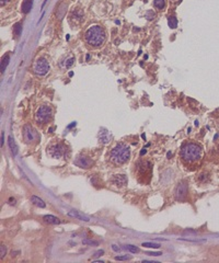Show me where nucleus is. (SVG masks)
I'll return each mask as SVG.
<instances>
[{
    "mask_svg": "<svg viewBox=\"0 0 219 263\" xmlns=\"http://www.w3.org/2000/svg\"><path fill=\"white\" fill-rule=\"evenodd\" d=\"M136 175L139 182L147 183L150 181L152 175V163L149 160H140L136 163Z\"/></svg>",
    "mask_w": 219,
    "mask_h": 263,
    "instance_id": "20e7f679",
    "label": "nucleus"
},
{
    "mask_svg": "<svg viewBox=\"0 0 219 263\" xmlns=\"http://www.w3.org/2000/svg\"><path fill=\"white\" fill-rule=\"evenodd\" d=\"M154 6L156 7L157 9L161 10V9L164 8V6H165V2H164V0H154Z\"/></svg>",
    "mask_w": 219,
    "mask_h": 263,
    "instance_id": "5701e85b",
    "label": "nucleus"
},
{
    "mask_svg": "<svg viewBox=\"0 0 219 263\" xmlns=\"http://www.w3.org/2000/svg\"><path fill=\"white\" fill-rule=\"evenodd\" d=\"M33 73L36 76H45L50 70V64L45 58H39L33 65Z\"/></svg>",
    "mask_w": 219,
    "mask_h": 263,
    "instance_id": "0eeeda50",
    "label": "nucleus"
},
{
    "mask_svg": "<svg viewBox=\"0 0 219 263\" xmlns=\"http://www.w3.org/2000/svg\"><path fill=\"white\" fill-rule=\"evenodd\" d=\"M187 193H188V185L185 181H181L179 182V184L176 185V188H175V191H174V195H175V198L177 201H184L187 196Z\"/></svg>",
    "mask_w": 219,
    "mask_h": 263,
    "instance_id": "6e6552de",
    "label": "nucleus"
},
{
    "mask_svg": "<svg viewBox=\"0 0 219 263\" xmlns=\"http://www.w3.org/2000/svg\"><path fill=\"white\" fill-rule=\"evenodd\" d=\"M131 158V149L125 144H118L110 152V160L114 166H122Z\"/></svg>",
    "mask_w": 219,
    "mask_h": 263,
    "instance_id": "7ed1b4c3",
    "label": "nucleus"
},
{
    "mask_svg": "<svg viewBox=\"0 0 219 263\" xmlns=\"http://www.w3.org/2000/svg\"><path fill=\"white\" fill-rule=\"evenodd\" d=\"M73 19H75V21H77L78 23H80V22L84 20V12H82L80 9L73 10L70 14V20H73Z\"/></svg>",
    "mask_w": 219,
    "mask_h": 263,
    "instance_id": "f8f14e48",
    "label": "nucleus"
},
{
    "mask_svg": "<svg viewBox=\"0 0 219 263\" xmlns=\"http://www.w3.org/2000/svg\"><path fill=\"white\" fill-rule=\"evenodd\" d=\"M9 62H10V56H9L8 54L5 55L2 57V59H1V64H0V68H1V73H5L6 70V68H7V66H8Z\"/></svg>",
    "mask_w": 219,
    "mask_h": 263,
    "instance_id": "a211bd4d",
    "label": "nucleus"
},
{
    "mask_svg": "<svg viewBox=\"0 0 219 263\" xmlns=\"http://www.w3.org/2000/svg\"><path fill=\"white\" fill-rule=\"evenodd\" d=\"M180 158L187 168L196 166L202 158V147L196 143L184 144L180 151Z\"/></svg>",
    "mask_w": 219,
    "mask_h": 263,
    "instance_id": "f257e3e1",
    "label": "nucleus"
},
{
    "mask_svg": "<svg viewBox=\"0 0 219 263\" xmlns=\"http://www.w3.org/2000/svg\"><path fill=\"white\" fill-rule=\"evenodd\" d=\"M8 144H9V147H10L11 151H12L13 156H17L18 155V146H17L16 141L13 139L12 136H9L8 137Z\"/></svg>",
    "mask_w": 219,
    "mask_h": 263,
    "instance_id": "f3484780",
    "label": "nucleus"
},
{
    "mask_svg": "<svg viewBox=\"0 0 219 263\" xmlns=\"http://www.w3.org/2000/svg\"><path fill=\"white\" fill-rule=\"evenodd\" d=\"M100 141H101L103 144L109 143L110 137H109V135H107L106 130H103V132H101V134H100Z\"/></svg>",
    "mask_w": 219,
    "mask_h": 263,
    "instance_id": "aec40b11",
    "label": "nucleus"
},
{
    "mask_svg": "<svg viewBox=\"0 0 219 263\" xmlns=\"http://www.w3.org/2000/svg\"><path fill=\"white\" fill-rule=\"evenodd\" d=\"M53 116V111L48 105H41L35 113V122L37 124H45L50 122Z\"/></svg>",
    "mask_w": 219,
    "mask_h": 263,
    "instance_id": "423d86ee",
    "label": "nucleus"
},
{
    "mask_svg": "<svg viewBox=\"0 0 219 263\" xmlns=\"http://www.w3.org/2000/svg\"><path fill=\"white\" fill-rule=\"evenodd\" d=\"M9 204H10V205H14V204H16V200H14V198H10V200H9Z\"/></svg>",
    "mask_w": 219,
    "mask_h": 263,
    "instance_id": "f704fd0d",
    "label": "nucleus"
},
{
    "mask_svg": "<svg viewBox=\"0 0 219 263\" xmlns=\"http://www.w3.org/2000/svg\"><path fill=\"white\" fill-rule=\"evenodd\" d=\"M141 246L143 248H152V249H158L160 247L159 243H154V242H143Z\"/></svg>",
    "mask_w": 219,
    "mask_h": 263,
    "instance_id": "4be33fe9",
    "label": "nucleus"
},
{
    "mask_svg": "<svg viewBox=\"0 0 219 263\" xmlns=\"http://www.w3.org/2000/svg\"><path fill=\"white\" fill-rule=\"evenodd\" d=\"M84 39L89 46L100 47L106 41V33L101 25L90 26L84 33Z\"/></svg>",
    "mask_w": 219,
    "mask_h": 263,
    "instance_id": "f03ea898",
    "label": "nucleus"
},
{
    "mask_svg": "<svg viewBox=\"0 0 219 263\" xmlns=\"http://www.w3.org/2000/svg\"><path fill=\"white\" fill-rule=\"evenodd\" d=\"M0 249H1V255H0V258L3 259V257L6 255V252H7V250H6V246H5V245H1Z\"/></svg>",
    "mask_w": 219,
    "mask_h": 263,
    "instance_id": "c85d7f7f",
    "label": "nucleus"
},
{
    "mask_svg": "<svg viewBox=\"0 0 219 263\" xmlns=\"http://www.w3.org/2000/svg\"><path fill=\"white\" fill-rule=\"evenodd\" d=\"M23 137L26 143H32L37 138V134L31 125H25L23 127Z\"/></svg>",
    "mask_w": 219,
    "mask_h": 263,
    "instance_id": "1a4fd4ad",
    "label": "nucleus"
},
{
    "mask_svg": "<svg viewBox=\"0 0 219 263\" xmlns=\"http://www.w3.org/2000/svg\"><path fill=\"white\" fill-rule=\"evenodd\" d=\"M73 126H76V122H73L72 124H70V125L68 126V128H71V127H73Z\"/></svg>",
    "mask_w": 219,
    "mask_h": 263,
    "instance_id": "e433bc0d",
    "label": "nucleus"
},
{
    "mask_svg": "<svg viewBox=\"0 0 219 263\" xmlns=\"http://www.w3.org/2000/svg\"><path fill=\"white\" fill-rule=\"evenodd\" d=\"M82 243L84 245H92V246H98L99 245V242L98 241H94V240H82Z\"/></svg>",
    "mask_w": 219,
    "mask_h": 263,
    "instance_id": "393cba45",
    "label": "nucleus"
},
{
    "mask_svg": "<svg viewBox=\"0 0 219 263\" xmlns=\"http://www.w3.org/2000/svg\"><path fill=\"white\" fill-rule=\"evenodd\" d=\"M75 164H77L78 167L80 168H84V169H88L90 168L93 164V161H92L91 159L88 158V157H84V156H79L78 158L76 159V161H75Z\"/></svg>",
    "mask_w": 219,
    "mask_h": 263,
    "instance_id": "9d476101",
    "label": "nucleus"
},
{
    "mask_svg": "<svg viewBox=\"0 0 219 263\" xmlns=\"http://www.w3.org/2000/svg\"><path fill=\"white\" fill-rule=\"evenodd\" d=\"M131 255H122V257H115L116 261H125V260H131Z\"/></svg>",
    "mask_w": 219,
    "mask_h": 263,
    "instance_id": "a878e982",
    "label": "nucleus"
},
{
    "mask_svg": "<svg viewBox=\"0 0 219 263\" xmlns=\"http://www.w3.org/2000/svg\"><path fill=\"white\" fill-rule=\"evenodd\" d=\"M73 62H75V58H73V57H71V58H69L68 60H66L65 67H67V68H68V67H70V66L73 64Z\"/></svg>",
    "mask_w": 219,
    "mask_h": 263,
    "instance_id": "cd10ccee",
    "label": "nucleus"
},
{
    "mask_svg": "<svg viewBox=\"0 0 219 263\" xmlns=\"http://www.w3.org/2000/svg\"><path fill=\"white\" fill-rule=\"evenodd\" d=\"M3 143H5V132H1V147L3 146Z\"/></svg>",
    "mask_w": 219,
    "mask_h": 263,
    "instance_id": "72a5a7b5",
    "label": "nucleus"
},
{
    "mask_svg": "<svg viewBox=\"0 0 219 263\" xmlns=\"http://www.w3.org/2000/svg\"><path fill=\"white\" fill-rule=\"evenodd\" d=\"M112 183L116 186H125L127 184V178L124 175H114V177L112 178Z\"/></svg>",
    "mask_w": 219,
    "mask_h": 263,
    "instance_id": "9b49d317",
    "label": "nucleus"
},
{
    "mask_svg": "<svg viewBox=\"0 0 219 263\" xmlns=\"http://www.w3.org/2000/svg\"><path fill=\"white\" fill-rule=\"evenodd\" d=\"M11 0H0V5H1V7H3V6H6L7 3L10 2Z\"/></svg>",
    "mask_w": 219,
    "mask_h": 263,
    "instance_id": "7c9ffc66",
    "label": "nucleus"
},
{
    "mask_svg": "<svg viewBox=\"0 0 219 263\" xmlns=\"http://www.w3.org/2000/svg\"><path fill=\"white\" fill-rule=\"evenodd\" d=\"M146 254H148V255H154V257H159V255L162 254V252H147Z\"/></svg>",
    "mask_w": 219,
    "mask_h": 263,
    "instance_id": "c756f323",
    "label": "nucleus"
},
{
    "mask_svg": "<svg viewBox=\"0 0 219 263\" xmlns=\"http://www.w3.org/2000/svg\"><path fill=\"white\" fill-rule=\"evenodd\" d=\"M68 216L73 217V218H77V219H80V220H84V221H89V220H90V219H89V217L84 216V215H81L80 213H78V212H76V211L68 212Z\"/></svg>",
    "mask_w": 219,
    "mask_h": 263,
    "instance_id": "dca6fc26",
    "label": "nucleus"
},
{
    "mask_svg": "<svg viewBox=\"0 0 219 263\" xmlns=\"http://www.w3.org/2000/svg\"><path fill=\"white\" fill-rule=\"evenodd\" d=\"M67 147L63 143H54L47 147V155L54 159L65 158L67 156Z\"/></svg>",
    "mask_w": 219,
    "mask_h": 263,
    "instance_id": "39448f33",
    "label": "nucleus"
},
{
    "mask_svg": "<svg viewBox=\"0 0 219 263\" xmlns=\"http://www.w3.org/2000/svg\"><path fill=\"white\" fill-rule=\"evenodd\" d=\"M31 202L35 206L39 207V209H45V206H46V204H45L44 201H43L41 197H39V196H36V195H32L31 196Z\"/></svg>",
    "mask_w": 219,
    "mask_h": 263,
    "instance_id": "2eb2a0df",
    "label": "nucleus"
},
{
    "mask_svg": "<svg viewBox=\"0 0 219 263\" xmlns=\"http://www.w3.org/2000/svg\"><path fill=\"white\" fill-rule=\"evenodd\" d=\"M125 249H127L128 251H129V252H132V253H137L139 251V249L137 247H136V246H133V245H127V246H125Z\"/></svg>",
    "mask_w": 219,
    "mask_h": 263,
    "instance_id": "b1692460",
    "label": "nucleus"
},
{
    "mask_svg": "<svg viewBox=\"0 0 219 263\" xmlns=\"http://www.w3.org/2000/svg\"><path fill=\"white\" fill-rule=\"evenodd\" d=\"M112 249L115 251V252H120V251H121V248H118L116 245H113V246H112Z\"/></svg>",
    "mask_w": 219,
    "mask_h": 263,
    "instance_id": "473e14b6",
    "label": "nucleus"
},
{
    "mask_svg": "<svg viewBox=\"0 0 219 263\" xmlns=\"http://www.w3.org/2000/svg\"><path fill=\"white\" fill-rule=\"evenodd\" d=\"M32 6H33V0H24L23 2H22V6H21L22 13H24V14L29 13L32 9Z\"/></svg>",
    "mask_w": 219,
    "mask_h": 263,
    "instance_id": "4468645a",
    "label": "nucleus"
},
{
    "mask_svg": "<svg viewBox=\"0 0 219 263\" xmlns=\"http://www.w3.org/2000/svg\"><path fill=\"white\" fill-rule=\"evenodd\" d=\"M43 219H44L45 223H47V224H50V225H58V224H60V219L58 218V217L54 216V215H45V216L43 217Z\"/></svg>",
    "mask_w": 219,
    "mask_h": 263,
    "instance_id": "ddd939ff",
    "label": "nucleus"
},
{
    "mask_svg": "<svg viewBox=\"0 0 219 263\" xmlns=\"http://www.w3.org/2000/svg\"><path fill=\"white\" fill-rule=\"evenodd\" d=\"M13 33H14V35H16L17 37H19L20 35H21L22 33V23H17L14 24V26H13Z\"/></svg>",
    "mask_w": 219,
    "mask_h": 263,
    "instance_id": "6ab92c4d",
    "label": "nucleus"
},
{
    "mask_svg": "<svg viewBox=\"0 0 219 263\" xmlns=\"http://www.w3.org/2000/svg\"><path fill=\"white\" fill-rule=\"evenodd\" d=\"M103 253H104V251H103V250H99V251H97V252H95V254H94V258H98V257H100V255H102V254H103Z\"/></svg>",
    "mask_w": 219,
    "mask_h": 263,
    "instance_id": "2f4dec72",
    "label": "nucleus"
},
{
    "mask_svg": "<svg viewBox=\"0 0 219 263\" xmlns=\"http://www.w3.org/2000/svg\"><path fill=\"white\" fill-rule=\"evenodd\" d=\"M146 151H147V150H146V148H143V150L140 151V156H143V155H145V154H146Z\"/></svg>",
    "mask_w": 219,
    "mask_h": 263,
    "instance_id": "c9c22d12",
    "label": "nucleus"
},
{
    "mask_svg": "<svg viewBox=\"0 0 219 263\" xmlns=\"http://www.w3.org/2000/svg\"><path fill=\"white\" fill-rule=\"evenodd\" d=\"M168 23L171 29H175L177 26V20L175 17H169V20H168Z\"/></svg>",
    "mask_w": 219,
    "mask_h": 263,
    "instance_id": "412c9836",
    "label": "nucleus"
},
{
    "mask_svg": "<svg viewBox=\"0 0 219 263\" xmlns=\"http://www.w3.org/2000/svg\"><path fill=\"white\" fill-rule=\"evenodd\" d=\"M154 17H156V13H154V11H148V12L146 13V18L148 19V20H152V19H154Z\"/></svg>",
    "mask_w": 219,
    "mask_h": 263,
    "instance_id": "bb28decb",
    "label": "nucleus"
}]
</instances>
